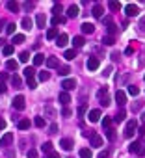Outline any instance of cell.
<instances>
[{
	"mask_svg": "<svg viewBox=\"0 0 145 158\" xmlns=\"http://www.w3.org/2000/svg\"><path fill=\"white\" fill-rule=\"evenodd\" d=\"M136 130H138V121L136 119H130L127 123V127H125V136L127 138H132L134 134H136Z\"/></svg>",
	"mask_w": 145,
	"mask_h": 158,
	"instance_id": "obj_1",
	"label": "cell"
},
{
	"mask_svg": "<svg viewBox=\"0 0 145 158\" xmlns=\"http://www.w3.org/2000/svg\"><path fill=\"white\" fill-rule=\"evenodd\" d=\"M61 87H63V91H71V89L76 87V80L75 78H65L61 82Z\"/></svg>",
	"mask_w": 145,
	"mask_h": 158,
	"instance_id": "obj_2",
	"label": "cell"
},
{
	"mask_svg": "<svg viewBox=\"0 0 145 158\" xmlns=\"http://www.w3.org/2000/svg\"><path fill=\"white\" fill-rule=\"evenodd\" d=\"M24 102H26V101H24V97H22V95H17V97L11 101V104H13V108H15V110H24V106H26Z\"/></svg>",
	"mask_w": 145,
	"mask_h": 158,
	"instance_id": "obj_3",
	"label": "cell"
},
{
	"mask_svg": "<svg viewBox=\"0 0 145 158\" xmlns=\"http://www.w3.org/2000/svg\"><path fill=\"white\" fill-rule=\"evenodd\" d=\"M87 138H89V141H91L93 147H101V145H102V138L99 136V134L91 132V134H87Z\"/></svg>",
	"mask_w": 145,
	"mask_h": 158,
	"instance_id": "obj_4",
	"label": "cell"
},
{
	"mask_svg": "<svg viewBox=\"0 0 145 158\" xmlns=\"http://www.w3.org/2000/svg\"><path fill=\"white\" fill-rule=\"evenodd\" d=\"M125 13H127L128 17H136V15H139V8H138L136 4H127V6H125Z\"/></svg>",
	"mask_w": 145,
	"mask_h": 158,
	"instance_id": "obj_5",
	"label": "cell"
},
{
	"mask_svg": "<svg viewBox=\"0 0 145 158\" xmlns=\"http://www.w3.org/2000/svg\"><path fill=\"white\" fill-rule=\"evenodd\" d=\"M128 151H130L132 154H143V152H145V149L141 147V143H139V141L130 143V145H128Z\"/></svg>",
	"mask_w": 145,
	"mask_h": 158,
	"instance_id": "obj_6",
	"label": "cell"
},
{
	"mask_svg": "<svg viewBox=\"0 0 145 158\" xmlns=\"http://www.w3.org/2000/svg\"><path fill=\"white\" fill-rule=\"evenodd\" d=\"M99 58H89L87 61H86V67H87V71H97L99 69Z\"/></svg>",
	"mask_w": 145,
	"mask_h": 158,
	"instance_id": "obj_7",
	"label": "cell"
},
{
	"mask_svg": "<svg viewBox=\"0 0 145 158\" xmlns=\"http://www.w3.org/2000/svg\"><path fill=\"white\" fill-rule=\"evenodd\" d=\"M60 147H61L63 151H71L72 147H75V141H72L71 138H63V140L60 141Z\"/></svg>",
	"mask_w": 145,
	"mask_h": 158,
	"instance_id": "obj_8",
	"label": "cell"
},
{
	"mask_svg": "<svg viewBox=\"0 0 145 158\" xmlns=\"http://www.w3.org/2000/svg\"><path fill=\"white\" fill-rule=\"evenodd\" d=\"M115 102H117L119 106H125V104H127V95H125V91H121V89H119V91L115 93Z\"/></svg>",
	"mask_w": 145,
	"mask_h": 158,
	"instance_id": "obj_9",
	"label": "cell"
},
{
	"mask_svg": "<svg viewBox=\"0 0 145 158\" xmlns=\"http://www.w3.org/2000/svg\"><path fill=\"white\" fill-rule=\"evenodd\" d=\"M11 141H13V134L11 132H6L4 136H2V140H0V147H8Z\"/></svg>",
	"mask_w": 145,
	"mask_h": 158,
	"instance_id": "obj_10",
	"label": "cell"
},
{
	"mask_svg": "<svg viewBox=\"0 0 145 158\" xmlns=\"http://www.w3.org/2000/svg\"><path fill=\"white\" fill-rule=\"evenodd\" d=\"M78 13H80V8H78L76 4H72V6L67 9V17H69V19H75V17H78Z\"/></svg>",
	"mask_w": 145,
	"mask_h": 158,
	"instance_id": "obj_11",
	"label": "cell"
},
{
	"mask_svg": "<svg viewBox=\"0 0 145 158\" xmlns=\"http://www.w3.org/2000/svg\"><path fill=\"white\" fill-rule=\"evenodd\" d=\"M87 119L91 121V123H97L101 119V110H91L89 114H87Z\"/></svg>",
	"mask_w": 145,
	"mask_h": 158,
	"instance_id": "obj_12",
	"label": "cell"
},
{
	"mask_svg": "<svg viewBox=\"0 0 145 158\" xmlns=\"http://www.w3.org/2000/svg\"><path fill=\"white\" fill-rule=\"evenodd\" d=\"M58 101H60V102L63 104V108H65V106L71 102V97H69V93H67V91H61V93L58 95Z\"/></svg>",
	"mask_w": 145,
	"mask_h": 158,
	"instance_id": "obj_13",
	"label": "cell"
},
{
	"mask_svg": "<svg viewBox=\"0 0 145 158\" xmlns=\"http://www.w3.org/2000/svg\"><path fill=\"white\" fill-rule=\"evenodd\" d=\"M106 24H108V26H106V32H108V35H112V37H113V35H115V32H117V26L113 24V22H112L110 19H106Z\"/></svg>",
	"mask_w": 145,
	"mask_h": 158,
	"instance_id": "obj_14",
	"label": "cell"
},
{
	"mask_svg": "<svg viewBox=\"0 0 145 158\" xmlns=\"http://www.w3.org/2000/svg\"><path fill=\"white\" fill-rule=\"evenodd\" d=\"M35 24H37V28H45V24H46V17H45L43 13H37V17H35Z\"/></svg>",
	"mask_w": 145,
	"mask_h": 158,
	"instance_id": "obj_15",
	"label": "cell"
},
{
	"mask_svg": "<svg viewBox=\"0 0 145 158\" xmlns=\"http://www.w3.org/2000/svg\"><path fill=\"white\" fill-rule=\"evenodd\" d=\"M67 41H69V35H67V34H60L58 39H56V45H58V47H65Z\"/></svg>",
	"mask_w": 145,
	"mask_h": 158,
	"instance_id": "obj_16",
	"label": "cell"
},
{
	"mask_svg": "<svg viewBox=\"0 0 145 158\" xmlns=\"http://www.w3.org/2000/svg\"><path fill=\"white\" fill-rule=\"evenodd\" d=\"M91 13H93V17H97V19H99V17H102V13H104V8H102L101 4H95Z\"/></svg>",
	"mask_w": 145,
	"mask_h": 158,
	"instance_id": "obj_17",
	"label": "cell"
},
{
	"mask_svg": "<svg viewBox=\"0 0 145 158\" xmlns=\"http://www.w3.org/2000/svg\"><path fill=\"white\" fill-rule=\"evenodd\" d=\"M20 26H22L24 30H30V28L34 26V22H32V19H28V17H24V19L20 20Z\"/></svg>",
	"mask_w": 145,
	"mask_h": 158,
	"instance_id": "obj_18",
	"label": "cell"
},
{
	"mask_svg": "<svg viewBox=\"0 0 145 158\" xmlns=\"http://www.w3.org/2000/svg\"><path fill=\"white\" fill-rule=\"evenodd\" d=\"M58 65H60V63H58V60H56L54 56H50V58L46 60V67H48V69H56Z\"/></svg>",
	"mask_w": 145,
	"mask_h": 158,
	"instance_id": "obj_19",
	"label": "cell"
},
{
	"mask_svg": "<svg viewBox=\"0 0 145 158\" xmlns=\"http://www.w3.org/2000/svg\"><path fill=\"white\" fill-rule=\"evenodd\" d=\"M80 28H82V32H84V34H93V30H95V26L91 24V22H84Z\"/></svg>",
	"mask_w": 145,
	"mask_h": 158,
	"instance_id": "obj_20",
	"label": "cell"
},
{
	"mask_svg": "<svg viewBox=\"0 0 145 158\" xmlns=\"http://www.w3.org/2000/svg\"><path fill=\"white\" fill-rule=\"evenodd\" d=\"M84 43H86V41H84V37H80V35H78V37L72 39V47H75V49H80V47H84Z\"/></svg>",
	"mask_w": 145,
	"mask_h": 158,
	"instance_id": "obj_21",
	"label": "cell"
},
{
	"mask_svg": "<svg viewBox=\"0 0 145 158\" xmlns=\"http://www.w3.org/2000/svg\"><path fill=\"white\" fill-rule=\"evenodd\" d=\"M52 147H54V145H52L50 141H46V143H43L41 151H43V152H46V154H50V152H54V151H52Z\"/></svg>",
	"mask_w": 145,
	"mask_h": 158,
	"instance_id": "obj_22",
	"label": "cell"
},
{
	"mask_svg": "<svg viewBox=\"0 0 145 158\" xmlns=\"http://www.w3.org/2000/svg\"><path fill=\"white\" fill-rule=\"evenodd\" d=\"M58 35H60V34H58L56 28H50V30L46 32V39H58Z\"/></svg>",
	"mask_w": 145,
	"mask_h": 158,
	"instance_id": "obj_23",
	"label": "cell"
},
{
	"mask_svg": "<svg viewBox=\"0 0 145 158\" xmlns=\"http://www.w3.org/2000/svg\"><path fill=\"white\" fill-rule=\"evenodd\" d=\"M24 76H26V78H34L35 76V69H34V67H26V69H24Z\"/></svg>",
	"mask_w": 145,
	"mask_h": 158,
	"instance_id": "obj_24",
	"label": "cell"
},
{
	"mask_svg": "<svg viewBox=\"0 0 145 158\" xmlns=\"http://www.w3.org/2000/svg\"><path fill=\"white\" fill-rule=\"evenodd\" d=\"M19 128H20V130L30 128V119H20V121H19Z\"/></svg>",
	"mask_w": 145,
	"mask_h": 158,
	"instance_id": "obj_25",
	"label": "cell"
},
{
	"mask_svg": "<svg viewBox=\"0 0 145 158\" xmlns=\"http://www.w3.org/2000/svg\"><path fill=\"white\" fill-rule=\"evenodd\" d=\"M45 63V56L43 54H35L34 56V65H43Z\"/></svg>",
	"mask_w": 145,
	"mask_h": 158,
	"instance_id": "obj_26",
	"label": "cell"
},
{
	"mask_svg": "<svg viewBox=\"0 0 145 158\" xmlns=\"http://www.w3.org/2000/svg\"><path fill=\"white\" fill-rule=\"evenodd\" d=\"M80 158H93L91 149H80Z\"/></svg>",
	"mask_w": 145,
	"mask_h": 158,
	"instance_id": "obj_27",
	"label": "cell"
},
{
	"mask_svg": "<svg viewBox=\"0 0 145 158\" xmlns=\"http://www.w3.org/2000/svg\"><path fill=\"white\" fill-rule=\"evenodd\" d=\"M125 117H127V114H125V110H121L119 114H117V116L113 117V121H115V123H121V121H125Z\"/></svg>",
	"mask_w": 145,
	"mask_h": 158,
	"instance_id": "obj_28",
	"label": "cell"
},
{
	"mask_svg": "<svg viewBox=\"0 0 145 158\" xmlns=\"http://www.w3.org/2000/svg\"><path fill=\"white\" fill-rule=\"evenodd\" d=\"M13 50H15V49H13V45H6V47L2 49L4 56H11V54H13Z\"/></svg>",
	"mask_w": 145,
	"mask_h": 158,
	"instance_id": "obj_29",
	"label": "cell"
},
{
	"mask_svg": "<svg viewBox=\"0 0 145 158\" xmlns=\"http://www.w3.org/2000/svg\"><path fill=\"white\" fill-rule=\"evenodd\" d=\"M6 6H8V9H9V11H13V13H17V11H19V4H17V2H8Z\"/></svg>",
	"mask_w": 145,
	"mask_h": 158,
	"instance_id": "obj_30",
	"label": "cell"
},
{
	"mask_svg": "<svg viewBox=\"0 0 145 158\" xmlns=\"http://www.w3.org/2000/svg\"><path fill=\"white\" fill-rule=\"evenodd\" d=\"M6 65H8V69H9V71H17V67H19V63H17L15 60H9Z\"/></svg>",
	"mask_w": 145,
	"mask_h": 158,
	"instance_id": "obj_31",
	"label": "cell"
},
{
	"mask_svg": "<svg viewBox=\"0 0 145 158\" xmlns=\"http://www.w3.org/2000/svg\"><path fill=\"white\" fill-rule=\"evenodd\" d=\"M106 138H108L110 141L115 140V130H113V128H106Z\"/></svg>",
	"mask_w": 145,
	"mask_h": 158,
	"instance_id": "obj_32",
	"label": "cell"
},
{
	"mask_svg": "<svg viewBox=\"0 0 145 158\" xmlns=\"http://www.w3.org/2000/svg\"><path fill=\"white\" fill-rule=\"evenodd\" d=\"M48 78H50V73H48V71H41V73H39V80H41V82H46Z\"/></svg>",
	"mask_w": 145,
	"mask_h": 158,
	"instance_id": "obj_33",
	"label": "cell"
},
{
	"mask_svg": "<svg viewBox=\"0 0 145 158\" xmlns=\"http://www.w3.org/2000/svg\"><path fill=\"white\" fill-rule=\"evenodd\" d=\"M102 43H104V45H108V47H112V45L115 43V37H112V35H106V37L102 39Z\"/></svg>",
	"mask_w": 145,
	"mask_h": 158,
	"instance_id": "obj_34",
	"label": "cell"
},
{
	"mask_svg": "<svg viewBox=\"0 0 145 158\" xmlns=\"http://www.w3.org/2000/svg\"><path fill=\"white\" fill-rule=\"evenodd\" d=\"M65 22V17H52V24L58 26V24H63Z\"/></svg>",
	"mask_w": 145,
	"mask_h": 158,
	"instance_id": "obj_35",
	"label": "cell"
},
{
	"mask_svg": "<svg viewBox=\"0 0 145 158\" xmlns=\"http://www.w3.org/2000/svg\"><path fill=\"white\" fill-rule=\"evenodd\" d=\"M30 60V54L28 52H20V56H19V61H22V63H26Z\"/></svg>",
	"mask_w": 145,
	"mask_h": 158,
	"instance_id": "obj_36",
	"label": "cell"
},
{
	"mask_svg": "<svg viewBox=\"0 0 145 158\" xmlns=\"http://www.w3.org/2000/svg\"><path fill=\"white\" fill-rule=\"evenodd\" d=\"M128 93H130V95H132V97H136V95H138V93H139V89H138V87H136V86H134V84H132V86H128Z\"/></svg>",
	"mask_w": 145,
	"mask_h": 158,
	"instance_id": "obj_37",
	"label": "cell"
},
{
	"mask_svg": "<svg viewBox=\"0 0 145 158\" xmlns=\"http://www.w3.org/2000/svg\"><path fill=\"white\" fill-rule=\"evenodd\" d=\"M22 41H24V35H22V34H15L11 43H15V45H17V43H22Z\"/></svg>",
	"mask_w": 145,
	"mask_h": 158,
	"instance_id": "obj_38",
	"label": "cell"
},
{
	"mask_svg": "<svg viewBox=\"0 0 145 158\" xmlns=\"http://www.w3.org/2000/svg\"><path fill=\"white\" fill-rule=\"evenodd\" d=\"M11 86H13V87H19V86H20V78H19L17 75L11 76Z\"/></svg>",
	"mask_w": 145,
	"mask_h": 158,
	"instance_id": "obj_39",
	"label": "cell"
},
{
	"mask_svg": "<svg viewBox=\"0 0 145 158\" xmlns=\"http://www.w3.org/2000/svg\"><path fill=\"white\" fill-rule=\"evenodd\" d=\"M34 125L39 127V128H43V127H45V119H43V117H35V119H34Z\"/></svg>",
	"mask_w": 145,
	"mask_h": 158,
	"instance_id": "obj_40",
	"label": "cell"
},
{
	"mask_svg": "<svg viewBox=\"0 0 145 158\" xmlns=\"http://www.w3.org/2000/svg\"><path fill=\"white\" fill-rule=\"evenodd\" d=\"M108 8H110V9H112V11H117V9H119V8H121V4H119V2H113V0H112V2H110V4H108Z\"/></svg>",
	"mask_w": 145,
	"mask_h": 158,
	"instance_id": "obj_41",
	"label": "cell"
},
{
	"mask_svg": "<svg viewBox=\"0 0 145 158\" xmlns=\"http://www.w3.org/2000/svg\"><path fill=\"white\" fill-rule=\"evenodd\" d=\"M52 11H54V17H60V13H61V4H54Z\"/></svg>",
	"mask_w": 145,
	"mask_h": 158,
	"instance_id": "obj_42",
	"label": "cell"
},
{
	"mask_svg": "<svg viewBox=\"0 0 145 158\" xmlns=\"http://www.w3.org/2000/svg\"><path fill=\"white\" fill-rule=\"evenodd\" d=\"M63 58H65V60H72V58H75V49H72V50H65Z\"/></svg>",
	"mask_w": 145,
	"mask_h": 158,
	"instance_id": "obj_43",
	"label": "cell"
},
{
	"mask_svg": "<svg viewBox=\"0 0 145 158\" xmlns=\"http://www.w3.org/2000/svg\"><path fill=\"white\" fill-rule=\"evenodd\" d=\"M6 32L11 34V35H15V24H13V22H9V24L6 26Z\"/></svg>",
	"mask_w": 145,
	"mask_h": 158,
	"instance_id": "obj_44",
	"label": "cell"
},
{
	"mask_svg": "<svg viewBox=\"0 0 145 158\" xmlns=\"http://www.w3.org/2000/svg\"><path fill=\"white\" fill-rule=\"evenodd\" d=\"M86 110H87V108H86V104H82V106H80V108L76 110V114H78V117H84V114H86Z\"/></svg>",
	"mask_w": 145,
	"mask_h": 158,
	"instance_id": "obj_45",
	"label": "cell"
},
{
	"mask_svg": "<svg viewBox=\"0 0 145 158\" xmlns=\"http://www.w3.org/2000/svg\"><path fill=\"white\" fill-rule=\"evenodd\" d=\"M26 84H28V87H30V89H35V86H37L35 78H28V82H26Z\"/></svg>",
	"mask_w": 145,
	"mask_h": 158,
	"instance_id": "obj_46",
	"label": "cell"
},
{
	"mask_svg": "<svg viewBox=\"0 0 145 158\" xmlns=\"http://www.w3.org/2000/svg\"><path fill=\"white\" fill-rule=\"evenodd\" d=\"M60 75H61V76H67V75H69V67H67V65L60 67Z\"/></svg>",
	"mask_w": 145,
	"mask_h": 158,
	"instance_id": "obj_47",
	"label": "cell"
},
{
	"mask_svg": "<svg viewBox=\"0 0 145 158\" xmlns=\"http://www.w3.org/2000/svg\"><path fill=\"white\" fill-rule=\"evenodd\" d=\"M26 156H28V158H37V151H35V149H30V151L26 152Z\"/></svg>",
	"mask_w": 145,
	"mask_h": 158,
	"instance_id": "obj_48",
	"label": "cell"
},
{
	"mask_svg": "<svg viewBox=\"0 0 145 158\" xmlns=\"http://www.w3.org/2000/svg\"><path fill=\"white\" fill-rule=\"evenodd\" d=\"M71 114H72V112H71V110H69V108H67V106H65V108H63V110H61V116H63V117H69V116H71Z\"/></svg>",
	"mask_w": 145,
	"mask_h": 158,
	"instance_id": "obj_49",
	"label": "cell"
},
{
	"mask_svg": "<svg viewBox=\"0 0 145 158\" xmlns=\"http://www.w3.org/2000/svg\"><path fill=\"white\" fill-rule=\"evenodd\" d=\"M101 104H102V106H108V104H110V99H108V95L101 97Z\"/></svg>",
	"mask_w": 145,
	"mask_h": 158,
	"instance_id": "obj_50",
	"label": "cell"
},
{
	"mask_svg": "<svg viewBox=\"0 0 145 158\" xmlns=\"http://www.w3.org/2000/svg\"><path fill=\"white\" fill-rule=\"evenodd\" d=\"M110 125H112V119H110V117H104V119H102V127L110 128Z\"/></svg>",
	"mask_w": 145,
	"mask_h": 158,
	"instance_id": "obj_51",
	"label": "cell"
},
{
	"mask_svg": "<svg viewBox=\"0 0 145 158\" xmlns=\"http://www.w3.org/2000/svg\"><path fill=\"white\" fill-rule=\"evenodd\" d=\"M112 71H113V69H112V65H108L106 69H104V73H102V75H104V76H110V75H112Z\"/></svg>",
	"mask_w": 145,
	"mask_h": 158,
	"instance_id": "obj_52",
	"label": "cell"
},
{
	"mask_svg": "<svg viewBox=\"0 0 145 158\" xmlns=\"http://www.w3.org/2000/svg\"><path fill=\"white\" fill-rule=\"evenodd\" d=\"M106 93H108V89H106V87H102V89H99V93H97V95H99V99H101V97H104Z\"/></svg>",
	"mask_w": 145,
	"mask_h": 158,
	"instance_id": "obj_53",
	"label": "cell"
},
{
	"mask_svg": "<svg viewBox=\"0 0 145 158\" xmlns=\"http://www.w3.org/2000/svg\"><path fill=\"white\" fill-rule=\"evenodd\" d=\"M6 89H8L6 84H4V82H0V93H6Z\"/></svg>",
	"mask_w": 145,
	"mask_h": 158,
	"instance_id": "obj_54",
	"label": "cell"
},
{
	"mask_svg": "<svg viewBox=\"0 0 145 158\" xmlns=\"http://www.w3.org/2000/svg\"><path fill=\"white\" fill-rule=\"evenodd\" d=\"M125 54H128V56H130V54H134V47H127V50H125Z\"/></svg>",
	"mask_w": 145,
	"mask_h": 158,
	"instance_id": "obj_55",
	"label": "cell"
},
{
	"mask_svg": "<svg viewBox=\"0 0 145 158\" xmlns=\"http://www.w3.org/2000/svg\"><path fill=\"white\" fill-rule=\"evenodd\" d=\"M139 28L145 30V17H141V20H139Z\"/></svg>",
	"mask_w": 145,
	"mask_h": 158,
	"instance_id": "obj_56",
	"label": "cell"
},
{
	"mask_svg": "<svg viewBox=\"0 0 145 158\" xmlns=\"http://www.w3.org/2000/svg\"><path fill=\"white\" fill-rule=\"evenodd\" d=\"M4 128H6V121L0 117V130H4Z\"/></svg>",
	"mask_w": 145,
	"mask_h": 158,
	"instance_id": "obj_57",
	"label": "cell"
},
{
	"mask_svg": "<svg viewBox=\"0 0 145 158\" xmlns=\"http://www.w3.org/2000/svg\"><path fill=\"white\" fill-rule=\"evenodd\" d=\"M54 132H58V125H50V134H54Z\"/></svg>",
	"mask_w": 145,
	"mask_h": 158,
	"instance_id": "obj_58",
	"label": "cell"
},
{
	"mask_svg": "<svg viewBox=\"0 0 145 158\" xmlns=\"http://www.w3.org/2000/svg\"><path fill=\"white\" fill-rule=\"evenodd\" d=\"M48 158H60V154L58 152H50V154H48Z\"/></svg>",
	"mask_w": 145,
	"mask_h": 158,
	"instance_id": "obj_59",
	"label": "cell"
},
{
	"mask_svg": "<svg viewBox=\"0 0 145 158\" xmlns=\"http://www.w3.org/2000/svg\"><path fill=\"white\" fill-rule=\"evenodd\" d=\"M138 134H141V136H143V134H145V125H143V127L139 128V132H138Z\"/></svg>",
	"mask_w": 145,
	"mask_h": 158,
	"instance_id": "obj_60",
	"label": "cell"
},
{
	"mask_svg": "<svg viewBox=\"0 0 145 158\" xmlns=\"http://www.w3.org/2000/svg\"><path fill=\"white\" fill-rule=\"evenodd\" d=\"M106 156H108V152H106V151H104V152H101V154H99V158H106Z\"/></svg>",
	"mask_w": 145,
	"mask_h": 158,
	"instance_id": "obj_61",
	"label": "cell"
},
{
	"mask_svg": "<svg viewBox=\"0 0 145 158\" xmlns=\"http://www.w3.org/2000/svg\"><path fill=\"white\" fill-rule=\"evenodd\" d=\"M141 121H143V123H145V112H143V116H141Z\"/></svg>",
	"mask_w": 145,
	"mask_h": 158,
	"instance_id": "obj_62",
	"label": "cell"
},
{
	"mask_svg": "<svg viewBox=\"0 0 145 158\" xmlns=\"http://www.w3.org/2000/svg\"><path fill=\"white\" fill-rule=\"evenodd\" d=\"M143 80H145V76H143Z\"/></svg>",
	"mask_w": 145,
	"mask_h": 158,
	"instance_id": "obj_63",
	"label": "cell"
}]
</instances>
